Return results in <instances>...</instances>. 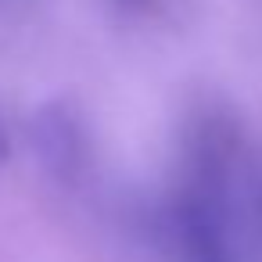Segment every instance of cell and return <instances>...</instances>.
I'll return each mask as SVG.
<instances>
[{"instance_id": "6da1fadb", "label": "cell", "mask_w": 262, "mask_h": 262, "mask_svg": "<svg viewBox=\"0 0 262 262\" xmlns=\"http://www.w3.org/2000/svg\"><path fill=\"white\" fill-rule=\"evenodd\" d=\"M162 248L169 262H237L233 233L215 187L190 183L162 212Z\"/></svg>"}, {"instance_id": "7a4b0ae2", "label": "cell", "mask_w": 262, "mask_h": 262, "mask_svg": "<svg viewBox=\"0 0 262 262\" xmlns=\"http://www.w3.org/2000/svg\"><path fill=\"white\" fill-rule=\"evenodd\" d=\"M36 147H40V158H43L47 172H54L61 180H72L83 165L86 137H83V129H79V122L69 108H47L36 122Z\"/></svg>"}, {"instance_id": "5b68a950", "label": "cell", "mask_w": 262, "mask_h": 262, "mask_svg": "<svg viewBox=\"0 0 262 262\" xmlns=\"http://www.w3.org/2000/svg\"><path fill=\"white\" fill-rule=\"evenodd\" d=\"M258 205H262V198H258Z\"/></svg>"}, {"instance_id": "3957f363", "label": "cell", "mask_w": 262, "mask_h": 262, "mask_svg": "<svg viewBox=\"0 0 262 262\" xmlns=\"http://www.w3.org/2000/svg\"><path fill=\"white\" fill-rule=\"evenodd\" d=\"M11 155V129L4 126V119H0V162H4Z\"/></svg>"}, {"instance_id": "277c9868", "label": "cell", "mask_w": 262, "mask_h": 262, "mask_svg": "<svg viewBox=\"0 0 262 262\" xmlns=\"http://www.w3.org/2000/svg\"><path fill=\"white\" fill-rule=\"evenodd\" d=\"M119 4H126V8H144L147 0H119Z\"/></svg>"}]
</instances>
